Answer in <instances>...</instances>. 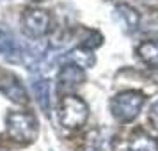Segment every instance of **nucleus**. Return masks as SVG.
Segmentation results:
<instances>
[{
    "instance_id": "nucleus-1",
    "label": "nucleus",
    "mask_w": 158,
    "mask_h": 151,
    "mask_svg": "<svg viewBox=\"0 0 158 151\" xmlns=\"http://www.w3.org/2000/svg\"><path fill=\"white\" fill-rule=\"evenodd\" d=\"M6 128L13 141L20 144H32L39 133V123H37L36 115L29 114V112L11 110L6 115Z\"/></svg>"
},
{
    "instance_id": "nucleus-2",
    "label": "nucleus",
    "mask_w": 158,
    "mask_h": 151,
    "mask_svg": "<svg viewBox=\"0 0 158 151\" xmlns=\"http://www.w3.org/2000/svg\"><path fill=\"white\" fill-rule=\"evenodd\" d=\"M59 121L68 130H78L87 123L89 117V107L80 96L75 94H66L60 100L57 108Z\"/></svg>"
},
{
    "instance_id": "nucleus-3",
    "label": "nucleus",
    "mask_w": 158,
    "mask_h": 151,
    "mask_svg": "<svg viewBox=\"0 0 158 151\" xmlns=\"http://www.w3.org/2000/svg\"><path fill=\"white\" fill-rule=\"evenodd\" d=\"M144 101H146V98L139 91H123L110 100V112L115 121L130 123L139 115Z\"/></svg>"
},
{
    "instance_id": "nucleus-4",
    "label": "nucleus",
    "mask_w": 158,
    "mask_h": 151,
    "mask_svg": "<svg viewBox=\"0 0 158 151\" xmlns=\"http://www.w3.org/2000/svg\"><path fill=\"white\" fill-rule=\"evenodd\" d=\"M22 30L30 39H41L50 30V15L39 7H29L22 13Z\"/></svg>"
},
{
    "instance_id": "nucleus-5",
    "label": "nucleus",
    "mask_w": 158,
    "mask_h": 151,
    "mask_svg": "<svg viewBox=\"0 0 158 151\" xmlns=\"http://www.w3.org/2000/svg\"><path fill=\"white\" fill-rule=\"evenodd\" d=\"M57 82H59V87L60 89L78 87L85 82V71L78 64H75L71 61H66L57 73Z\"/></svg>"
},
{
    "instance_id": "nucleus-6",
    "label": "nucleus",
    "mask_w": 158,
    "mask_h": 151,
    "mask_svg": "<svg viewBox=\"0 0 158 151\" xmlns=\"http://www.w3.org/2000/svg\"><path fill=\"white\" fill-rule=\"evenodd\" d=\"M0 93L4 94L7 100L15 101L18 105H25L29 101V94L27 89L23 87V84L20 80L13 77V75H4L0 78Z\"/></svg>"
},
{
    "instance_id": "nucleus-7",
    "label": "nucleus",
    "mask_w": 158,
    "mask_h": 151,
    "mask_svg": "<svg viewBox=\"0 0 158 151\" xmlns=\"http://www.w3.org/2000/svg\"><path fill=\"white\" fill-rule=\"evenodd\" d=\"M0 55L9 62H22L23 52L20 43L16 41L15 34L6 27H0Z\"/></svg>"
},
{
    "instance_id": "nucleus-8",
    "label": "nucleus",
    "mask_w": 158,
    "mask_h": 151,
    "mask_svg": "<svg viewBox=\"0 0 158 151\" xmlns=\"http://www.w3.org/2000/svg\"><path fill=\"white\" fill-rule=\"evenodd\" d=\"M32 93L41 110L46 115H50V80H36L32 84Z\"/></svg>"
},
{
    "instance_id": "nucleus-9",
    "label": "nucleus",
    "mask_w": 158,
    "mask_h": 151,
    "mask_svg": "<svg viewBox=\"0 0 158 151\" xmlns=\"http://www.w3.org/2000/svg\"><path fill=\"white\" fill-rule=\"evenodd\" d=\"M66 61H71L75 64H78L80 68H93L94 62H96V59H94V53L93 50H89V48H84V46H77V48H73L66 53Z\"/></svg>"
},
{
    "instance_id": "nucleus-10",
    "label": "nucleus",
    "mask_w": 158,
    "mask_h": 151,
    "mask_svg": "<svg viewBox=\"0 0 158 151\" xmlns=\"http://www.w3.org/2000/svg\"><path fill=\"white\" fill-rule=\"evenodd\" d=\"M137 55L142 62L151 68H158V39L156 41H144L137 46Z\"/></svg>"
},
{
    "instance_id": "nucleus-11",
    "label": "nucleus",
    "mask_w": 158,
    "mask_h": 151,
    "mask_svg": "<svg viewBox=\"0 0 158 151\" xmlns=\"http://www.w3.org/2000/svg\"><path fill=\"white\" fill-rule=\"evenodd\" d=\"M130 151H158V141L144 132H137L128 146Z\"/></svg>"
},
{
    "instance_id": "nucleus-12",
    "label": "nucleus",
    "mask_w": 158,
    "mask_h": 151,
    "mask_svg": "<svg viewBox=\"0 0 158 151\" xmlns=\"http://www.w3.org/2000/svg\"><path fill=\"white\" fill-rule=\"evenodd\" d=\"M115 11H117L119 16L124 20V23H126V27H128L130 30H137L139 23H140V15H139L131 6H128V4H119Z\"/></svg>"
},
{
    "instance_id": "nucleus-13",
    "label": "nucleus",
    "mask_w": 158,
    "mask_h": 151,
    "mask_svg": "<svg viewBox=\"0 0 158 151\" xmlns=\"http://www.w3.org/2000/svg\"><path fill=\"white\" fill-rule=\"evenodd\" d=\"M103 44V36H101L98 30L94 29H84L82 30V37H80V46L94 50Z\"/></svg>"
},
{
    "instance_id": "nucleus-14",
    "label": "nucleus",
    "mask_w": 158,
    "mask_h": 151,
    "mask_svg": "<svg viewBox=\"0 0 158 151\" xmlns=\"http://www.w3.org/2000/svg\"><path fill=\"white\" fill-rule=\"evenodd\" d=\"M149 123L151 126L158 132V101H155L149 108Z\"/></svg>"
},
{
    "instance_id": "nucleus-15",
    "label": "nucleus",
    "mask_w": 158,
    "mask_h": 151,
    "mask_svg": "<svg viewBox=\"0 0 158 151\" xmlns=\"http://www.w3.org/2000/svg\"><path fill=\"white\" fill-rule=\"evenodd\" d=\"M32 2H39V0H32Z\"/></svg>"
}]
</instances>
